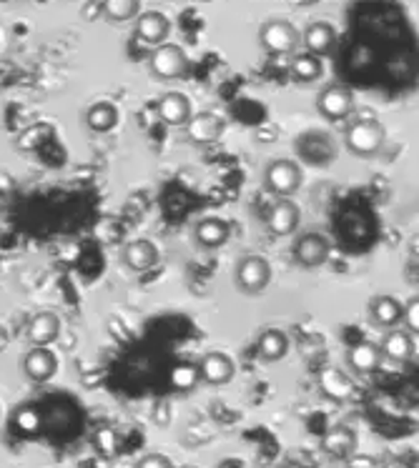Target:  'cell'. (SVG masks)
<instances>
[{
    "instance_id": "1",
    "label": "cell",
    "mask_w": 419,
    "mask_h": 468,
    "mask_svg": "<svg viewBox=\"0 0 419 468\" xmlns=\"http://www.w3.org/2000/svg\"><path fill=\"white\" fill-rule=\"evenodd\" d=\"M294 153L302 160L304 166L312 168H329L334 160L339 158V143L332 133L321 130V128H309L296 136L294 141Z\"/></svg>"
},
{
    "instance_id": "2",
    "label": "cell",
    "mask_w": 419,
    "mask_h": 468,
    "mask_svg": "<svg viewBox=\"0 0 419 468\" xmlns=\"http://www.w3.org/2000/svg\"><path fill=\"white\" fill-rule=\"evenodd\" d=\"M259 45L266 56L291 58L302 48V30L287 18H269L261 23Z\"/></svg>"
},
{
    "instance_id": "3",
    "label": "cell",
    "mask_w": 419,
    "mask_h": 468,
    "mask_svg": "<svg viewBox=\"0 0 419 468\" xmlns=\"http://www.w3.org/2000/svg\"><path fill=\"white\" fill-rule=\"evenodd\" d=\"M387 143V130L376 118H354L344 128V145L357 158H375Z\"/></svg>"
},
{
    "instance_id": "4",
    "label": "cell",
    "mask_w": 419,
    "mask_h": 468,
    "mask_svg": "<svg viewBox=\"0 0 419 468\" xmlns=\"http://www.w3.org/2000/svg\"><path fill=\"white\" fill-rule=\"evenodd\" d=\"M304 183V170L291 158H274L264 166V185L276 199H291Z\"/></svg>"
},
{
    "instance_id": "5",
    "label": "cell",
    "mask_w": 419,
    "mask_h": 468,
    "mask_svg": "<svg viewBox=\"0 0 419 468\" xmlns=\"http://www.w3.org/2000/svg\"><path fill=\"white\" fill-rule=\"evenodd\" d=\"M233 284L244 296H261L272 284V263L259 254H246L233 269Z\"/></svg>"
},
{
    "instance_id": "6",
    "label": "cell",
    "mask_w": 419,
    "mask_h": 468,
    "mask_svg": "<svg viewBox=\"0 0 419 468\" xmlns=\"http://www.w3.org/2000/svg\"><path fill=\"white\" fill-rule=\"evenodd\" d=\"M148 71L156 81H181L188 73V56L176 43H161L148 58Z\"/></svg>"
},
{
    "instance_id": "7",
    "label": "cell",
    "mask_w": 419,
    "mask_h": 468,
    "mask_svg": "<svg viewBox=\"0 0 419 468\" xmlns=\"http://www.w3.org/2000/svg\"><path fill=\"white\" fill-rule=\"evenodd\" d=\"M354 108H357V100H354V93L349 90L347 85L332 83L324 85L319 90L317 111L329 123H344V121H349L354 115Z\"/></svg>"
},
{
    "instance_id": "8",
    "label": "cell",
    "mask_w": 419,
    "mask_h": 468,
    "mask_svg": "<svg viewBox=\"0 0 419 468\" xmlns=\"http://www.w3.org/2000/svg\"><path fill=\"white\" fill-rule=\"evenodd\" d=\"M332 254V241L319 233V230H306L299 233L291 243V258L296 261V266L302 269H319L329 261Z\"/></svg>"
},
{
    "instance_id": "9",
    "label": "cell",
    "mask_w": 419,
    "mask_h": 468,
    "mask_svg": "<svg viewBox=\"0 0 419 468\" xmlns=\"http://www.w3.org/2000/svg\"><path fill=\"white\" fill-rule=\"evenodd\" d=\"M133 35H136L138 43L156 48L161 43L169 41V35H171V20H169V15H163L161 11L138 13L136 20H133Z\"/></svg>"
},
{
    "instance_id": "10",
    "label": "cell",
    "mask_w": 419,
    "mask_h": 468,
    "mask_svg": "<svg viewBox=\"0 0 419 468\" xmlns=\"http://www.w3.org/2000/svg\"><path fill=\"white\" fill-rule=\"evenodd\" d=\"M336 41H339V35L329 20H312L302 30V48L317 58L332 56L336 51Z\"/></svg>"
},
{
    "instance_id": "11",
    "label": "cell",
    "mask_w": 419,
    "mask_h": 468,
    "mask_svg": "<svg viewBox=\"0 0 419 468\" xmlns=\"http://www.w3.org/2000/svg\"><path fill=\"white\" fill-rule=\"evenodd\" d=\"M196 376L209 386H226L236 376V363L232 355H226L224 351H209L202 355L196 366Z\"/></svg>"
},
{
    "instance_id": "12",
    "label": "cell",
    "mask_w": 419,
    "mask_h": 468,
    "mask_svg": "<svg viewBox=\"0 0 419 468\" xmlns=\"http://www.w3.org/2000/svg\"><path fill=\"white\" fill-rule=\"evenodd\" d=\"M59 370V358L51 351V346H33L28 354L23 355V376L30 383L51 381Z\"/></svg>"
},
{
    "instance_id": "13",
    "label": "cell",
    "mask_w": 419,
    "mask_h": 468,
    "mask_svg": "<svg viewBox=\"0 0 419 468\" xmlns=\"http://www.w3.org/2000/svg\"><path fill=\"white\" fill-rule=\"evenodd\" d=\"M299 223H302V208L291 199H276L272 211L266 215V226H269V230L274 233L276 238L294 236Z\"/></svg>"
},
{
    "instance_id": "14",
    "label": "cell",
    "mask_w": 419,
    "mask_h": 468,
    "mask_svg": "<svg viewBox=\"0 0 419 468\" xmlns=\"http://www.w3.org/2000/svg\"><path fill=\"white\" fill-rule=\"evenodd\" d=\"M367 318L376 328H397L405 321V306L391 296H375L367 303Z\"/></svg>"
},
{
    "instance_id": "15",
    "label": "cell",
    "mask_w": 419,
    "mask_h": 468,
    "mask_svg": "<svg viewBox=\"0 0 419 468\" xmlns=\"http://www.w3.org/2000/svg\"><path fill=\"white\" fill-rule=\"evenodd\" d=\"M156 113L166 126H186L188 118L194 115V103L184 93L171 90V93H163L159 98Z\"/></svg>"
},
{
    "instance_id": "16",
    "label": "cell",
    "mask_w": 419,
    "mask_h": 468,
    "mask_svg": "<svg viewBox=\"0 0 419 468\" xmlns=\"http://www.w3.org/2000/svg\"><path fill=\"white\" fill-rule=\"evenodd\" d=\"M26 340L30 346H51L60 336V318L53 311L36 313L26 324Z\"/></svg>"
},
{
    "instance_id": "17",
    "label": "cell",
    "mask_w": 419,
    "mask_h": 468,
    "mask_svg": "<svg viewBox=\"0 0 419 468\" xmlns=\"http://www.w3.org/2000/svg\"><path fill=\"white\" fill-rule=\"evenodd\" d=\"M194 238L206 251L221 248L224 243H229V238H232V223L224 221V218H217V215L202 218L196 223V228H194Z\"/></svg>"
},
{
    "instance_id": "18",
    "label": "cell",
    "mask_w": 419,
    "mask_h": 468,
    "mask_svg": "<svg viewBox=\"0 0 419 468\" xmlns=\"http://www.w3.org/2000/svg\"><path fill=\"white\" fill-rule=\"evenodd\" d=\"M224 133V121L217 113H194L186 123L188 141L196 145L217 143Z\"/></svg>"
},
{
    "instance_id": "19",
    "label": "cell",
    "mask_w": 419,
    "mask_h": 468,
    "mask_svg": "<svg viewBox=\"0 0 419 468\" xmlns=\"http://www.w3.org/2000/svg\"><path fill=\"white\" fill-rule=\"evenodd\" d=\"M159 248H156V243L148 241V238H136V241H130L123 246V261H126V266L130 270H138V273H144V270H151L159 266Z\"/></svg>"
},
{
    "instance_id": "20",
    "label": "cell",
    "mask_w": 419,
    "mask_h": 468,
    "mask_svg": "<svg viewBox=\"0 0 419 468\" xmlns=\"http://www.w3.org/2000/svg\"><path fill=\"white\" fill-rule=\"evenodd\" d=\"M382 358H390L397 363H405L409 358H415V339L409 331H399V328H390L384 333V339L379 343Z\"/></svg>"
},
{
    "instance_id": "21",
    "label": "cell",
    "mask_w": 419,
    "mask_h": 468,
    "mask_svg": "<svg viewBox=\"0 0 419 468\" xmlns=\"http://www.w3.org/2000/svg\"><path fill=\"white\" fill-rule=\"evenodd\" d=\"M382 361L384 358H382V351H379V343H372V340H361L357 346H352L347 354L349 369L354 373H361V376L375 373L382 366Z\"/></svg>"
},
{
    "instance_id": "22",
    "label": "cell",
    "mask_w": 419,
    "mask_h": 468,
    "mask_svg": "<svg viewBox=\"0 0 419 468\" xmlns=\"http://www.w3.org/2000/svg\"><path fill=\"white\" fill-rule=\"evenodd\" d=\"M257 351H259L261 361L266 363H276L281 361L284 355L289 354V336L279 328H266L261 333L259 343H257Z\"/></svg>"
},
{
    "instance_id": "23",
    "label": "cell",
    "mask_w": 419,
    "mask_h": 468,
    "mask_svg": "<svg viewBox=\"0 0 419 468\" xmlns=\"http://www.w3.org/2000/svg\"><path fill=\"white\" fill-rule=\"evenodd\" d=\"M289 73L294 81L299 83H317L319 78L324 75V63L321 58L312 56V53H294L289 58Z\"/></svg>"
},
{
    "instance_id": "24",
    "label": "cell",
    "mask_w": 419,
    "mask_h": 468,
    "mask_svg": "<svg viewBox=\"0 0 419 468\" xmlns=\"http://www.w3.org/2000/svg\"><path fill=\"white\" fill-rule=\"evenodd\" d=\"M118 123V108L108 100H99L93 105L86 108V126L93 130V133H108L114 130Z\"/></svg>"
},
{
    "instance_id": "25",
    "label": "cell",
    "mask_w": 419,
    "mask_h": 468,
    "mask_svg": "<svg viewBox=\"0 0 419 468\" xmlns=\"http://www.w3.org/2000/svg\"><path fill=\"white\" fill-rule=\"evenodd\" d=\"M101 13L108 23H130L141 13V0H103Z\"/></svg>"
},
{
    "instance_id": "26",
    "label": "cell",
    "mask_w": 419,
    "mask_h": 468,
    "mask_svg": "<svg viewBox=\"0 0 419 468\" xmlns=\"http://www.w3.org/2000/svg\"><path fill=\"white\" fill-rule=\"evenodd\" d=\"M324 448L329 451L332 456H352L354 448H357V436L354 431L349 428H332L327 436H324Z\"/></svg>"
},
{
    "instance_id": "27",
    "label": "cell",
    "mask_w": 419,
    "mask_h": 468,
    "mask_svg": "<svg viewBox=\"0 0 419 468\" xmlns=\"http://www.w3.org/2000/svg\"><path fill=\"white\" fill-rule=\"evenodd\" d=\"M321 383H324V391L334 398H344L347 394H352V383H349L347 376L339 373V370H327Z\"/></svg>"
},
{
    "instance_id": "28",
    "label": "cell",
    "mask_w": 419,
    "mask_h": 468,
    "mask_svg": "<svg viewBox=\"0 0 419 468\" xmlns=\"http://www.w3.org/2000/svg\"><path fill=\"white\" fill-rule=\"evenodd\" d=\"M136 468H174V461L163 454H146Z\"/></svg>"
},
{
    "instance_id": "29",
    "label": "cell",
    "mask_w": 419,
    "mask_h": 468,
    "mask_svg": "<svg viewBox=\"0 0 419 468\" xmlns=\"http://www.w3.org/2000/svg\"><path fill=\"white\" fill-rule=\"evenodd\" d=\"M405 321L409 324V331L417 333L419 331V298L415 296L409 303L405 306Z\"/></svg>"
},
{
    "instance_id": "30",
    "label": "cell",
    "mask_w": 419,
    "mask_h": 468,
    "mask_svg": "<svg viewBox=\"0 0 419 468\" xmlns=\"http://www.w3.org/2000/svg\"><path fill=\"white\" fill-rule=\"evenodd\" d=\"M8 346H11V333H8V328L0 324V354H3Z\"/></svg>"
},
{
    "instance_id": "31",
    "label": "cell",
    "mask_w": 419,
    "mask_h": 468,
    "mask_svg": "<svg viewBox=\"0 0 419 468\" xmlns=\"http://www.w3.org/2000/svg\"><path fill=\"white\" fill-rule=\"evenodd\" d=\"M0 413H3V411H0Z\"/></svg>"
}]
</instances>
